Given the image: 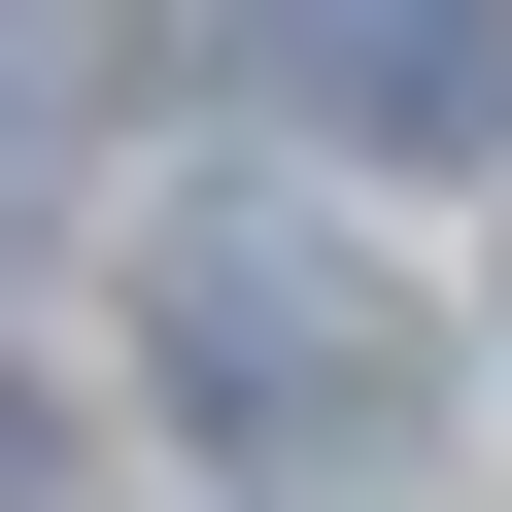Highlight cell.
Instances as JSON below:
<instances>
[{"mask_svg": "<svg viewBox=\"0 0 512 512\" xmlns=\"http://www.w3.org/2000/svg\"><path fill=\"white\" fill-rule=\"evenodd\" d=\"M171 410H205V444H274V478H376V444H410V308L342 274V239L205 205V239H171Z\"/></svg>", "mask_w": 512, "mask_h": 512, "instance_id": "6da1fadb", "label": "cell"}, {"mask_svg": "<svg viewBox=\"0 0 512 512\" xmlns=\"http://www.w3.org/2000/svg\"><path fill=\"white\" fill-rule=\"evenodd\" d=\"M308 137H376V171H444V137H512V35L478 0H308V35H239Z\"/></svg>", "mask_w": 512, "mask_h": 512, "instance_id": "7a4b0ae2", "label": "cell"}]
</instances>
